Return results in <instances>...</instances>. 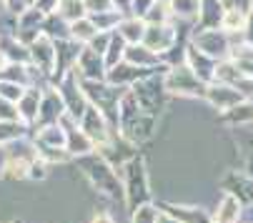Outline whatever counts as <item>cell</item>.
Instances as JSON below:
<instances>
[{
    "mask_svg": "<svg viewBox=\"0 0 253 223\" xmlns=\"http://www.w3.org/2000/svg\"><path fill=\"white\" fill-rule=\"evenodd\" d=\"M140 43L153 53H166L175 45V28L170 23H148Z\"/></svg>",
    "mask_w": 253,
    "mask_h": 223,
    "instance_id": "obj_1",
    "label": "cell"
},
{
    "mask_svg": "<svg viewBox=\"0 0 253 223\" xmlns=\"http://www.w3.org/2000/svg\"><path fill=\"white\" fill-rule=\"evenodd\" d=\"M193 48L201 50V53L208 55V58H218V55H226V53H228V41L223 38L218 30L206 28V30H201V35H196Z\"/></svg>",
    "mask_w": 253,
    "mask_h": 223,
    "instance_id": "obj_2",
    "label": "cell"
},
{
    "mask_svg": "<svg viewBox=\"0 0 253 223\" xmlns=\"http://www.w3.org/2000/svg\"><path fill=\"white\" fill-rule=\"evenodd\" d=\"M168 88L170 90H178V93H191V95H198L203 93L201 88V81L196 78V73L188 68V65H180L170 73V78H168Z\"/></svg>",
    "mask_w": 253,
    "mask_h": 223,
    "instance_id": "obj_3",
    "label": "cell"
},
{
    "mask_svg": "<svg viewBox=\"0 0 253 223\" xmlns=\"http://www.w3.org/2000/svg\"><path fill=\"white\" fill-rule=\"evenodd\" d=\"M143 33H146V23L140 18H130V20H121L118 23V35L126 43H140Z\"/></svg>",
    "mask_w": 253,
    "mask_h": 223,
    "instance_id": "obj_4",
    "label": "cell"
},
{
    "mask_svg": "<svg viewBox=\"0 0 253 223\" xmlns=\"http://www.w3.org/2000/svg\"><path fill=\"white\" fill-rule=\"evenodd\" d=\"M95 33H98V28L88 18H78V20H73V23L68 25V35L73 41H78V43H90Z\"/></svg>",
    "mask_w": 253,
    "mask_h": 223,
    "instance_id": "obj_5",
    "label": "cell"
},
{
    "mask_svg": "<svg viewBox=\"0 0 253 223\" xmlns=\"http://www.w3.org/2000/svg\"><path fill=\"white\" fill-rule=\"evenodd\" d=\"M168 10H170L175 18L193 20V18H198L201 0H168Z\"/></svg>",
    "mask_w": 253,
    "mask_h": 223,
    "instance_id": "obj_6",
    "label": "cell"
},
{
    "mask_svg": "<svg viewBox=\"0 0 253 223\" xmlns=\"http://www.w3.org/2000/svg\"><path fill=\"white\" fill-rule=\"evenodd\" d=\"M76 63H81V70L85 73L88 78H98V76H103L100 55H98V53H93L90 48L81 50V58H76Z\"/></svg>",
    "mask_w": 253,
    "mask_h": 223,
    "instance_id": "obj_7",
    "label": "cell"
},
{
    "mask_svg": "<svg viewBox=\"0 0 253 223\" xmlns=\"http://www.w3.org/2000/svg\"><path fill=\"white\" fill-rule=\"evenodd\" d=\"M123 58L128 63H133V65H153V63H158V58H156L153 50H148L146 45H138V43H133L130 48H126V55Z\"/></svg>",
    "mask_w": 253,
    "mask_h": 223,
    "instance_id": "obj_8",
    "label": "cell"
},
{
    "mask_svg": "<svg viewBox=\"0 0 253 223\" xmlns=\"http://www.w3.org/2000/svg\"><path fill=\"white\" fill-rule=\"evenodd\" d=\"M88 10H85V3L83 0H60L58 5V18H63L65 23H73L78 18H83Z\"/></svg>",
    "mask_w": 253,
    "mask_h": 223,
    "instance_id": "obj_9",
    "label": "cell"
},
{
    "mask_svg": "<svg viewBox=\"0 0 253 223\" xmlns=\"http://www.w3.org/2000/svg\"><path fill=\"white\" fill-rule=\"evenodd\" d=\"M211 100H215V105H238L241 103V93L231 90L228 83H218V88L211 90Z\"/></svg>",
    "mask_w": 253,
    "mask_h": 223,
    "instance_id": "obj_10",
    "label": "cell"
},
{
    "mask_svg": "<svg viewBox=\"0 0 253 223\" xmlns=\"http://www.w3.org/2000/svg\"><path fill=\"white\" fill-rule=\"evenodd\" d=\"M221 23H223L228 30H243V25H246V13L238 10V8H228V10L223 13Z\"/></svg>",
    "mask_w": 253,
    "mask_h": 223,
    "instance_id": "obj_11",
    "label": "cell"
},
{
    "mask_svg": "<svg viewBox=\"0 0 253 223\" xmlns=\"http://www.w3.org/2000/svg\"><path fill=\"white\" fill-rule=\"evenodd\" d=\"M168 3H153L146 13V18H143V23H168Z\"/></svg>",
    "mask_w": 253,
    "mask_h": 223,
    "instance_id": "obj_12",
    "label": "cell"
},
{
    "mask_svg": "<svg viewBox=\"0 0 253 223\" xmlns=\"http://www.w3.org/2000/svg\"><path fill=\"white\" fill-rule=\"evenodd\" d=\"M156 3V0H130V13L135 15V18H146V13H148V8Z\"/></svg>",
    "mask_w": 253,
    "mask_h": 223,
    "instance_id": "obj_13",
    "label": "cell"
},
{
    "mask_svg": "<svg viewBox=\"0 0 253 223\" xmlns=\"http://www.w3.org/2000/svg\"><path fill=\"white\" fill-rule=\"evenodd\" d=\"M85 3V10L90 13H105V10H113L111 0H83Z\"/></svg>",
    "mask_w": 253,
    "mask_h": 223,
    "instance_id": "obj_14",
    "label": "cell"
},
{
    "mask_svg": "<svg viewBox=\"0 0 253 223\" xmlns=\"http://www.w3.org/2000/svg\"><path fill=\"white\" fill-rule=\"evenodd\" d=\"M236 211H238V203H236L233 198H228L226 206H223V211H221V221H223V223H231L233 216H236Z\"/></svg>",
    "mask_w": 253,
    "mask_h": 223,
    "instance_id": "obj_15",
    "label": "cell"
},
{
    "mask_svg": "<svg viewBox=\"0 0 253 223\" xmlns=\"http://www.w3.org/2000/svg\"><path fill=\"white\" fill-rule=\"evenodd\" d=\"M60 0H35V10L41 13H50V10H58Z\"/></svg>",
    "mask_w": 253,
    "mask_h": 223,
    "instance_id": "obj_16",
    "label": "cell"
},
{
    "mask_svg": "<svg viewBox=\"0 0 253 223\" xmlns=\"http://www.w3.org/2000/svg\"><path fill=\"white\" fill-rule=\"evenodd\" d=\"M243 30H246V38H248V45H253V10H251V15L246 18V25H243Z\"/></svg>",
    "mask_w": 253,
    "mask_h": 223,
    "instance_id": "obj_17",
    "label": "cell"
},
{
    "mask_svg": "<svg viewBox=\"0 0 253 223\" xmlns=\"http://www.w3.org/2000/svg\"><path fill=\"white\" fill-rule=\"evenodd\" d=\"M95 223H111V218H108V216H98Z\"/></svg>",
    "mask_w": 253,
    "mask_h": 223,
    "instance_id": "obj_18",
    "label": "cell"
},
{
    "mask_svg": "<svg viewBox=\"0 0 253 223\" xmlns=\"http://www.w3.org/2000/svg\"><path fill=\"white\" fill-rule=\"evenodd\" d=\"M156 3H168V0H156Z\"/></svg>",
    "mask_w": 253,
    "mask_h": 223,
    "instance_id": "obj_19",
    "label": "cell"
}]
</instances>
